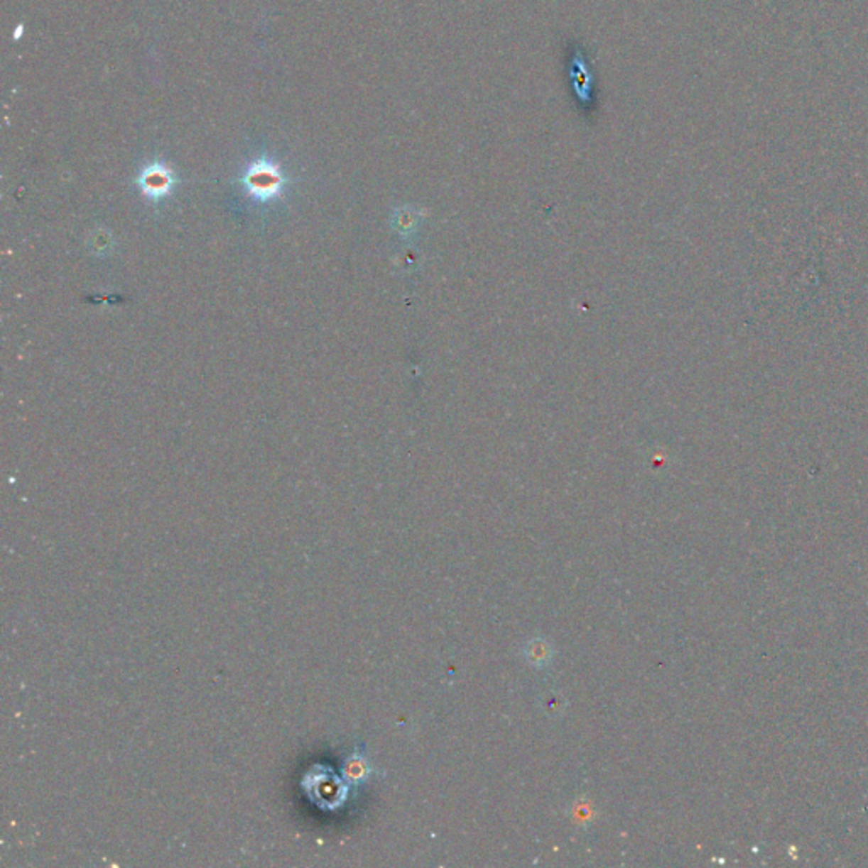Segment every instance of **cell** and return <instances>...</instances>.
<instances>
[{"instance_id":"2","label":"cell","mask_w":868,"mask_h":868,"mask_svg":"<svg viewBox=\"0 0 868 868\" xmlns=\"http://www.w3.org/2000/svg\"><path fill=\"white\" fill-rule=\"evenodd\" d=\"M141 185L150 195H161L172 185V173L163 165H151L141 175Z\"/></svg>"},{"instance_id":"1","label":"cell","mask_w":868,"mask_h":868,"mask_svg":"<svg viewBox=\"0 0 868 868\" xmlns=\"http://www.w3.org/2000/svg\"><path fill=\"white\" fill-rule=\"evenodd\" d=\"M282 175L268 161H258L249 168L246 175L248 187L260 197H270L282 187Z\"/></svg>"},{"instance_id":"3","label":"cell","mask_w":868,"mask_h":868,"mask_svg":"<svg viewBox=\"0 0 868 868\" xmlns=\"http://www.w3.org/2000/svg\"><path fill=\"white\" fill-rule=\"evenodd\" d=\"M345 775L349 780H354V782H357V780L363 779L367 775L365 764H363L362 760H357V758H354V760H349L345 766Z\"/></svg>"},{"instance_id":"4","label":"cell","mask_w":868,"mask_h":868,"mask_svg":"<svg viewBox=\"0 0 868 868\" xmlns=\"http://www.w3.org/2000/svg\"><path fill=\"white\" fill-rule=\"evenodd\" d=\"M23 31H24L23 26H17L16 34H14V39H19V38H21V34H23Z\"/></svg>"}]
</instances>
